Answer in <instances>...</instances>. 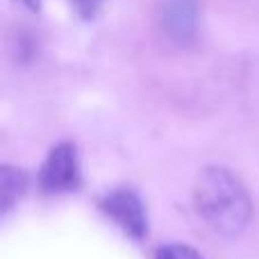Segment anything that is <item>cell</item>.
<instances>
[{
    "mask_svg": "<svg viewBox=\"0 0 259 259\" xmlns=\"http://www.w3.org/2000/svg\"><path fill=\"white\" fill-rule=\"evenodd\" d=\"M196 207L200 216L223 237H237L252 219L248 189L225 166H205L196 180Z\"/></svg>",
    "mask_w": 259,
    "mask_h": 259,
    "instance_id": "6da1fadb",
    "label": "cell"
},
{
    "mask_svg": "<svg viewBox=\"0 0 259 259\" xmlns=\"http://www.w3.org/2000/svg\"><path fill=\"white\" fill-rule=\"evenodd\" d=\"M39 184L46 193H64L80 187V166L71 143H59L50 150L39 170Z\"/></svg>",
    "mask_w": 259,
    "mask_h": 259,
    "instance_id": "7a4b0ae2",
    "label": "cell"
},
{
    "mask_svg": "<svg viewBox=\"0 0 259 259\" xmlns=\"http://www.w3.org/2000/svg\"><path fill=\"white\" fill-rule=\"evenodd\" d=\"M105 214H109L123 230L134 239H141L148 232V216L141 198L132 189H116L100 200Z\"/></svg>",
    "mask_w": 259,
    "mask_h": 259,
    "instance_id": "3957f363",
    "label": "cell"
},
{
    "mask_svg": "<svg viewBox=\"0 0 259 259\" xmlns=\"http://www.w3.org/2000/svg\"><path fill=\"white\" fill-rule=\"evenodd\" d=\"M161 23H164V32L173 44H193L198 36V25H200L198 0H164Z\"/></svg>",
    "mask_w": 259,
    "mask_h": 259,
    "instance_id": "277c9868",
    "label": "cell"
},
{
    "mask_svg": "<svg viewBox=\"0 0 259 259\" xmlns=\"http://www.w3.org/2000/svg\"><path fill=\"white\" fill-rule=\"evenodd\" d=\"M27 178L16 166L0 164V216L9 211L25 193Z\"/></svg>",
    "mask_w": 259,
    "mask_h": 259,
    "instance_id": "5b68a950",
    "label": "cell"
},
{
    "mask_svg": "<svg viewBox=\"0 0 259 259\" xmlns=\"http://www.w3.org/2000/svg\"><path fill=\"white\" fill-rule=\"evenodd\" d=\"M155 259H205L196 248L187 246V243H168V246L159 248Z\"/></svg>",
    "mask_w": 259,
    "mask_h": 259,
    "instance_id": "8992f818",
    "label": "cell"
},
{
    "mask_svg": "<svg viewBox=\"0 0 259 259\" xmlns=\"http://www.w3.org/2000/svg\"><path fill=\"white\" fill-rule=\"evenodd\" d=\"M71 5L82 18H94L98 14L100 5H103V0H71Z\"/></svg>",
    "mask_w": 259,
    "mask_h": 259,
    "instance_id": "52a82bcc",
    "label": "cell"
},
{
    "mask_svg": "<svg viewBox=\"0 0 259 259\" xmlns=\"http://www.w3.org/2000/svg\"><path fill=\"white\" fill-rule=\"evenodd\" d=\"M14 3L23 5V7H27V9H36L41 5V0H14Z\"/></svg>",
    "mask_w": 259,
    "mask_h": 259,
    "instance_id": "ba28073f",
    "label": "cell"
}]
</instances>
